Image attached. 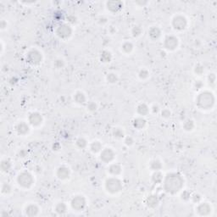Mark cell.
<instances>
[{"mask_svg":"<svg viewBox=\"0 0 217 217\" xmlns=\"http://www.w3.org/2000/svg\"><path fill=\"white\" fill-rule=\"evenodd\" d=\"M183 180L182 178L175 173L169 174L164 180V190L170 193H176L182 188Z\"/></svg>","mask_w":217,"mask_h":217,"instance_id":"6da1fadb","label":"cell"},{"mask_svg":"<svg viewBox=\"0 0 217 217\" xmlns=\"http://www.w3.org/2000/svg\"><path fill=\"white\" fill-rule=\"evenodd\" d=\"M214 101L215 99L212 93L209 92H204L198 95L197 99V105L199 108L208 109L212 107V105H214Z\"/></svg>","mask_w":217,"mask_h":217,"instance_id":"7a4b0ae2","label":"cell"},{"mask_svg":"<svg viewBox=\"0 0 217 217\" xmlns=\"http://www.w3.org/2000/svg\"><path fill=\"white\" fill-rule=\"evenodd\" d=\"M17 181H18V183L21 187L26 188H30L33 183V178L31 175L27 172H22L21 174H20Z\"/></svg>","mask_w":217,"mask_h":217,"instance_id":"3957f363","label":"cell"},{"mask_svg":"<svg viewBox=\"0 0 217 217\" xmlns=\"http://www.w3.org/2000/svg\"><path fill=\"white\" fill-rule=\"evenodd\" d=\"M106 188L109 192L114 193L117 192L119 191H120L122 185L120 180L116 179V178H109L106 181Z\"/></svg>","mask_w":217,"mask_h":217,"instance_id":"277c9868","label":"cell"},{"mask_svg":"<svg viewBox=\"0 0 217 217\" xmlns=\"http://www.w3.org/2000/svg\"><path fill=\"white\" fill-rule=\"evenodd\" d=\"M27 61L32 65H37L42 61V54L37 50H31L27 54Z\"/></svg>","mask_w":217,"mask_h":217,"instance_id":"5b68a950","label":"cell"},{"mask_svg":"<svg viewBox=\"0 0 217 217\" xmlns=\"http://www.w3.org/2000/svg\"><path fill=\"white\" fill-rule=\"evenodd\" d=\"M86 205V200L82 196H77L71 201V206L77 210H81Z\"/></svg>","mask_w":217,"mask_h":217,"instance_id":"8992f818","label":"cell"},{"mask_svg":"<svg viewBox=\"0 0 217 217\" xmlns=\"http://www.w3.org/2000/svg\"><path fill=\"white\" fill-rule=\"evenodd\" d=\"M71 28L68 25H61L57 29V34L61 38H67L71 35Z\"/></svg>","mask_w":217,"mask_h":217,"instance_id":"52a82bcc","label":"cell"},{"mask_svg":"<svg viewBox=\"0 0 217 217\" xmlns=\"http://www.w3.org/2000/svg\"><path fill=\"white\" fill-rule=\"evenodd\" d=\"M172 25L176 30H183L187 26V20L182 15L176 16L172 21Z\"/></svg>","mask_w":217,"mask_h":217,"instance_id":"ba28073f","label":"cell"},{"mask_svg":"<svg viewBox=\"0 0 217 217\" xmlns=\"http://www.w3.org/2000/svg\"><path fill=\"white\" fill-rule=\"evenodd\" d=\"M178 44V40L176 37H173V36H169L165 38L164 45V48L168 50H174Z\"/></svg>","mask_w":217,"mask_h":217,"instance_id":"9c48e42d","label":"cell"},{"mask_svg":"<svg viewBox=\"0 0 217 217\" xmlns=\"http://www.w3.org/2000/svg\"><path fill=\"white\" fill-rule=\"evenodd\" d=\"M114 154L110 148H105L101 153V160L105 163L110 162L114 159Z\"/></svg>","mask_w":217,"mask_h":217,"instance_id":"30bf717a","label":"cell"},{"mask_svg":"<svg viewBox=\"0 0 217 217\" xmlns=\"http://www.w3.org/2000/svg\"><path fill=\"white\" fill-rule=\"evenodd\" d=\"M42 120H43V118H42L41 114L39 113H37V112L31 114L30 116H29V121L34 126H39L42 123Z\"/></svg>","mask_w":217,"mask_h":217,"instance_id":"8fae6325","label":"cell"},{"mask_svg":"<svg viewBox=\"0 0 217 217\" xmlns=\"http://www.w3.org/2000/svg\"><path fill=\"white\" fill-rule=\"evenodd\" d=\"M107 8L111 12H117L122 8V3L120 1H108L107 2Z\"/></svg>","mask_w":217,"mask_h":217,"instance_id":"7c38bea8","label":"cell"},{"mask_svg":"<svg viewBox=\"0 0 217 217\" xmlns=\"http://www.w3.org/2000/svg\"><path fill=\"white\" fill-rule=\"evenodd\" d=\"M57 176L60 179H66L70 176V170L68 168H66L65 166L60 167V168H59V170L57 171Z\"/></svg>","mask_w":217,"mask_h":217,"instance_id":"4fadbf2b","label":"cell"},{"mask_svg":"<svg viewBox=\"0 0 217 217\" xmlns=\"http://www.w3.org/2000/svg\"><path fill=\"white\" fill-rule=\"evenodd\" d=\"M211 210V208L210 207V205L206 203H204V204H201L200 205H198V211L199 214L203 215V216H205V215H208L210 213V211Z\"/></svg>","mask_w":217,"mask_h":217,"instance_id":"5bb4252c","label":"cell"},{"mask_svg":"<svg viewBox=\"0 0 217 217\" xmlns=\"http://www.w3.org/2000/svg\"><path fill=\"white\" fill-rule=\"evenodd\" d=\"M16 129H17L18 133L21 134V135H25V134H27V132H29V126H27L26 123H24V122L19 123L18 126H17V127H16Z\"/></svg>","mask_w":217,"mask_h":217,"instance_id":"9a60e30c","label":"cell"},{"mask_svg":"<svg viewBox=\"0 0 217 217\" xmlns=\"http://www.w3.org/2000/svg\"><path fill=\"white\" fill-rule=\"evenodd\" d=\"M148 33H149L150 37L153 38V39H157V38H159L160 36V29L157 28V27H152V28L149 30Z\"/></svg>","mask_w":217,"mask_h":217,"instance_id":"2e32d148","label":"cell"},{"mask_svg":"<svg viewBox=\"0 0 217 217\" xmlns=\"http://www.w3.org/2000/svg\"><path fill=\"white\" fill-rule=\"evenodd\" d=\"M38 212V209L36 205H29L27 208V215L30 216H36Z\"/></svg>","mask_w":217,"mask_h":217,"instance_id":"e0dca14e","label":"cell"},{"mask_svg":"<svg viewBox=\"0 0 217 217\" xmlns=\"http://www.w3.org/2000/svg\"><path fill=\"white\" fill-rule=\"evenodd\" d=\"M74 99H75L76 102L78 103V104H84L85 101H86V97H85V95H84L82 93H81V92H77V93L75 94V96H74Z\"/></svg>","mask_w":217,"mask_h":217,"instance_id":"ac0fdd59","label":"cell"},{"mask_svg":"<svg viewBox=\"0 0 217 217\" xmlns=\"http://www.w3.org/2000/svg\"><path fill=\"white\" fill-rule=\"evenodd\" d=\"M120 166L118 165V164H112L110 165L109 169H108V171L112 174V175H118L120 173Z\"/></svg>","mask_w":217,"mask_h":217,"instance_id":"d6986e66","label":"cell"},{"mask_svg":"<svg viewBox=\"0 0 217 217\" xmlns=\"http://www.w3.org/2000/svg\"><path fill=\"white\" fill-rule=\"evenodd\" d=\"M148 205L150 207H155L158 204V199L155 196H149L147 199Z\"/></svg>","mask_w":217,"mask_h":217,"instance_id":"ffe728a7","label":"cell"},{"mask_svg":"<svg viewBox=\"0 0 217 217\" xmlns=\"http://www.w3.org/2000/svg\"><path fill=\"white\" fill-rule=\"evenodd\" d=\"M145 124H146V121L142 118H136L135 120H134V122H133L134 126L136 127V128H138V129L142 128L145 126Z\"/></svg>","mask_w":217,"mask_h":217,"instance_id":"44dd1931","label":"cell"},{"mask_svg":"<svg viewBox=\"0 0 217 217\" xmlns=\"http://www.w3.org/2000/svg\"><path fill=\"white\" fill-rule=\"evenodd\" d=\"M137 112L138 114H140L141 115H145L148 113V108L146 105L142 104L137 107Z\"/></svg>","mask_w":217,"mask_h":217,"instance_id":"7402d4cb","label":"cell"},{"mask_svg":"<svg viewBox=\"0 0 217 217\" xmlns=\"http://www.w3.org/2000/svg\"><path fill=\"white\" fill-rule=\"evenodd\" d=\"M101 144L99 142H93L92 144H91V150L94 153H98L101 150Z\"/></svg>","mask_w":217,"mask_h":217,"instance_id":"603a6c76","label":"cell"},{"mask_svg":"<svg viewBox=\"0 0 217 217\" xmlns=\"http://www.w3.org/2000/svg\"><path fill=\"white\" fill-rule=\"evenodd\" d=\"M101 59L104 62H109L111 59V54L108 51H104L101 54Z\"/></svg>","mask_w":217,"mask_h":217,"instance_id":"cb8c5ba5","label":"cell"},{"mask_svg":"<svg viewBox=\"0 0 217 217\" xmlns=\"http://www.w3.org/2000/svg\"><path fill=\"white\" fill-rule=\"evenodd\" d=\"M56 211L58 213H60V214H63L66 211V206L65 204L63 203H59L57 206H56Z\"/></svg>","mask_w":217,"mask_h":217,"instance_id":"d4e9b609","label":"cell"},{"mask_svg":"<svg viewBox=\"0 0 217 217\" xmlns=\"http://www.w3.org/2000/svg\"><path fill=\"white\" fill-rule=\"evenodd\" d=\"M162 179V174L160 173V172H156V173H154V174L153 175V181H154V182H155V183L161 182Z\"/></svg>","mask_w":217,"mask_h":217,"instance_id":"484cf974","label":"cell"},{"mask_svg":"<svg viewBox=\"0 0 217 217\" xmlns=\"http://www.w3.org/2000/svg\"><path fill=\"white\" fill-rule=\"evenodd\" d=\"M132 48H133V46L131 43H125L122 46V49L126 53H130L132 50Z\"/></svg>","mask_w":217,"mask_h":217,"instance_id":"4316f807","label":"cell"},{"mask_svg":"<svg viewBox=\"0 0 217 217\" xmlns=\"http://www.w3.org/2000/svg\"><path fill=\"white\" fill-rule=\"evenodd\" d=\"M151 168L153 169V170H160L161 167H162V165H161V163L160 162L159 160H154L153 162L151 163Z\"/></svg>","mask_w":217,"mask_h":217,"instance_id":"83f0119b","label":"cell"},{"mask_svg":"<svg viewBox=\"0 0 217 217\" xmlns=\"http://www.w3.org/2000/svg\"><path fill=\"white\" fill-rule=\"evenodd\" d=\"M77 146H78L79 148H85V147L87 146V141H86L84 138H79V139L77 141Z\"/></svg>","mask_w":217,"mask_h":217,"instance_id":"f1b7e54d","label":"cell"},{"mask_svg":"<svg viewBox=\"0 0 217 217\" xmlns=\"http://www.w3.org/2000/svg\"><path fill=\"white\" fill-rule=\"evenodd\" d=\"M113 134L114 136V137H116V138H122L123 137V136H124V133H123V132L120 130V129H115L114 131V132H113Z\"/></svg>","mask_w":217,"mask_h":217,"instance_id":"f546056e","label":"cell"},{"mask_svg":"<svg viewBox=\"0 0 217 217\" xmlns=\"http://www.w3.org/2000/svg\"><path fill=\"white\" fill-rule=\"evenodd\" d=\"M193 122L192 120H187L185 123H184V128L187 130V131H190L193 128Z\"/></svg>","mask_w":217,"mask_h":217,"instance_id":"4dcf8cb0","label":"cell"},{"mask_svg":"<svg viewBox=\"0 0 217 217\" xmlns=\"http://www.w3.org/2000/svg\"><path fill=\"white\" fill-rule=\"evenodd\" d=\"M1 168H2L3 170L7 171L10 168V164H9V162H8V161H3L2 164H1Z\"/></svg>","mask_w":217,"mask_h":217,"instance_id":"1f68e13d","label":"cell"},{"mask_svg":"<svg viewBox=\"0 0 217 217\" xmlns=\"http://www.w3.org/2000/svg\"><path fill=\"white\" fill-rule=\"evenodd\" d=\"M107 79H108V81L109 82L114 83V82H116V81H117V77L114 74L111 73V74H108V77H107Z\"/></svg>","mask_w":217,"mask_h":217,"instance_id":"d6a6232c","label":"cell"},{"mask_svg":"<svg viewBox=\"0 0 217 217\" xmlns=\"http://www.w3.org/2000/svg\"><path fill=\"white\" fill-rule=\"evenodd\" d=\"M139 77H140V78H142V79H145V78H147L148 77V71H147V70H142L141 71H140V73H139Z\"/></svg>","mask_w":217,"mask_h":217,"instance_id":"836d02e7","label":"cell"},{"mask_svg":"<svg viewBox=\"0 0 217 217\" xmlns=\"http://www.w3.org/2000/svg\"><path fill=\"white\" fill-rule=\"evenodd\" d=\"M141 29L139 28L138 27H135L133 28V31H132V33H133V36L136 37V36H138V35H140V33H141Z\"/></svg>","mask_w":217,"mask_h":217,"instance_id":"e575fe53","label":"cell"},{"mask_svg":"<svg viewBox=\"0 0 217 217\" xmlns=\"http://www.w3.org/2000/svg\"><path fill=\"white\" fill-rule=\"evenodd\" d=\"M87 108L89 110H91V111H93V110H95L96 108H97V105L94 104V103H90L88 105H87Z\"/></svg>","mask_w":217,"mask_h":217,"instance_id":"d590c367","label":"cell"},{"mask_svg":"<svg viewBox=\"0 0 217 217\" xmlns=\"http://www.w3.org/2000/svg\"><path fill=\"white\" fill-rule=\"evenodd\" d=\"M170 112L168 110V109H164L162 111V116L164 117V118H167V117H170Z\"/></svg>","mask_w":217,"mask_h":217,"instance_id":"8d00e7d4","label":"cell"},{"mask_svg":"<svg viewBox=\"0 0 217 217\" xmlns=\"http://www.w3.org/2000/svg\"><path fill=\"white\" fill-rule=\"evenodd\" d=\"M3 192H9V191H10V187H9V185H8V184H4L3 186Z\"/></svg>","mask_w":217,"mask_h":217,"instance_id":"74e56055","label":"cell"},{"mask_svg":"<svg viewBox=\"0 0 217 217\" xmlns=\"http://www.w3.org/2000/svg\"><path fill=\"white\" fill-rule=\"evenodd\" d=\"M195 71H196L197 73H198V74H201V73L204 71V69H203V67H201V66H196Z\"/></svg>","mask_w":217,"mask_h":217,"instance_id":"f35d334b","label":"cell"},{"mask_svg":"<svg viewBox=\"0 0 217 217\" xmlns=\"http://www.w3.org/2000/svg\"><path fill=\"white\" fill-rule=\"evenodd\" d=\"M126 144H127V145H131V144H132L133 141H132V137H127V138H126Z\"/></svg>","mask_w":217,"mask_h":217,"instance_id":"ab89813d","label":"cell"}]
</instances>
